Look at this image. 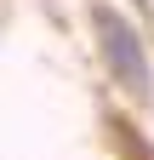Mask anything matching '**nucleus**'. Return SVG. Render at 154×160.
<instances>
[{"label": "nucleus", "mask_w": 154, "mask_h": 160, "mask_svg": "<svg viewBox=\"0 0 154 160\" xmlns=\"http://www.w3.org/2000/svg\"><path fill=\"white\" fill-rule=\"evenodd\" d=\"M91 29H97V46H103L108 74L120 80L131 97H148V86H154V80H148V57H143L137 29H131L126 17H114L108 6H91Z\"/></svg>", "instance_id": "1"}]
</instances>
